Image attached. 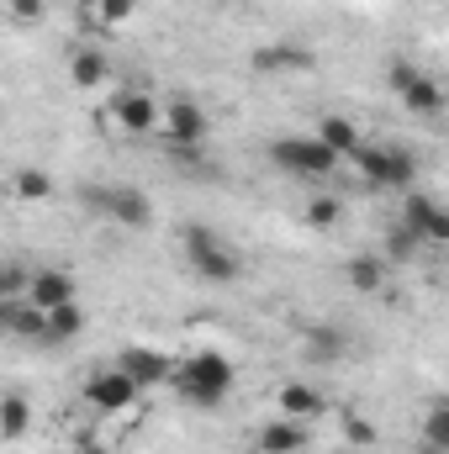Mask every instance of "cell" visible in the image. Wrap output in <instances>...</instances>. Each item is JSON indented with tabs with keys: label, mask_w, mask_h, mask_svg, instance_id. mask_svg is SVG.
I'll return each mask as SVG.
<instances>
[{
	"label": "cell",
	"mask_w": 449,
	"mask_h": 454,
	"mask_svg": "<svg viewBox=\"0 0 449 454\" xmlns=\"http://www.w3.org/2000/svg\"><path fill=\"white\" fill-rule=\"evenodd\" d=\"M116 370H127L143 391H154V386H169L175 380V354H164V348H154V343H127V348H116L112 359Z\"/></svg>",
	"instance_id": "7"
},
{
	"label": "cell",
	"mask_w": 449,
	"mask_h": 454,
	"mask_svg": "<svg viewBox=\"0 0 449 454\" xmlns=\"http://www.w3.org/2000/svg\"><path fill=\"white\" fill-rule=\"evenodd\" d=\"M397 101H402V112H413V116H439V112H445V106H449L445 85H439L434 74H423L418 85H407V90H402Z\"/></svg>",
	"instance_id": "16"
},
{
	"label": "cell",
	"mask_w": 449,
	"mask_h": 454,
	"mask_svg": "<svg viewBox=\"0 0 449 454\" xmlns=\"http://www.w3.org/2000/svg\"><path fill=\"white\" fill-rule=\"evenodd\" d=\"M69 85H80V90L106 85V53H101V48H80V53L69 59Z\"/></svg>",
	"instance_id": "20"
},
{
	"label": "cell",
	"mask_w": 449,
	"mask_h": 454,
	"mask_svg": "<svg viewBox=\"0 0 449 454\" xmlns=\"http://www.w3.org/2000/svg\"><path fill=\"white\" fill-rule=\"evenodd\" d=\"M132 11H138V0H91V16H96V21H106V27L132 21Z\"/></svg>",
	"instance_id": "26"
},
{
	"label": "cell",
	"mask_w": 449,
	"mask_h": 454,
	"mask_svg": "<svg viewBox=\"0 0 449 454\" xmlns=\"http://www.w3.org/2000/svg\"><path fill=\"white\" fill-rule=\"evenodd\" d=\"M164 143L169 148H180V153H196L207 137H212V116L201 112V101H191V96H169L164 101Z\"/></svg>",
	"instance_id": "6"
},
{
	"label": "cell",
	"mask_w": 449,
	"mask_h": 454,
	"mask_svg": "<svg viewBox=\"0 0 449 454\" xmlns=\"http://www.w3.org/2000/svg\"><path fill=\"white\" fill-rule=\"evenodd\" d=\"M343 280H349L359 296H375V291L386 286V254H354V259L343 264Z\"/></svg>",
	"instance_id": "15"
},
{
	"label": "cell",
	"mask_w": 449,
	"mask_h": 454,
	"mask_svg": "<svg viewBox=\"0 0 449 454\" xmlns=\"http://www.w3.org/2000/svg\"><path fill=\"white\" fill-rule=\"evenodd\" d=\"M232 380H238V370H232V359H227L223 348H196V354H185L175 364L169 386H175V396L185 407H223Z\"/></svg>",
	"instance_id": "1"
},
{
	"label": "cell",
	"mask_w": 449,
	"mask_h": 454,
	"mask_svg": "<svg viewBox=\"0 0 449 454\" xmlns=\"http://www.w3.org/2000/svg\"><path fill=\"white\" fill-rule=\"evenodd\" d=\"M270 164L296 175V180H328L338 169V153L318 137V132H286L270 143Z\"/></svg>",
	"instance_id": "3"
},
{
	"label": "cell",
	"mask_w": 449,
	"mask_h": 454,
	"mask_svg": "<svg viewBox=\"0 0 449 454\" xmlns=\"http://www.w3.org/2000/svg\"><path fill=\"white\" fill-rule=\"evenodd\" d=\"M423 444L434 454H449V402L429 407V418H423Z\"/></svg>",
	"instance_id": "23"
},
{
	"label": "cell",
	"mask_w": 449,
	"mask_h": 454,
	"mask_svg": "<svg viewBox=\"0 0 449 454\" xmlns=\"http://www.w3.org/2000/svg\"><path fill=\"white\" fill-rule=\"evenodd\" d=\"M343 434H349V444H359V450H370V444L381 439L370 418H343Z\"/></svg>",
	"instance_id": "29"
},
{
	"label": "cell",
	"mask_w": 449,
	"mask_h": 454,
	"mask_svg": "<svg viewBox=\"0 0 449 454\" xmlns=\"http://www.w3.org/2000/svg\"><path fill=\"white\" fill-rule=\"evenodd\" d=\"M27 423H32V407H27V396H0V439L5 444H16L21 434H27Z\"/></svg>",
	"instance_id": "21"
},
{
	"label": "cell",
	"mask_w": 449,
	"mask_h": 454,
	"mask_svg": "<svg viewBox=\"0 0 449 454\" xmlns=\"http://www.w3.org/2000/svg\"><path fill=\"white\" fill-rule=\"evenodd\" d=\"M338 217H343V201H338V196H312V201H307V227L328 232V227H338Z\"/></svg>",
	"instance_id": "25"
},
{
	"label": "cell",
	"mask_w": 449,
	"mask_h": 454,
	"mask_svg": "<svg viewBox=\"0 0 449 454\" xmlns=\"http://www.w3.org/2000/svg\"><path fill=\"white\" fill-rule=\"evenodd\" d=\"M354 169H359V180L365 185H381V191H413V180H418V159H413V148H402V143H365L359 153H354Z\"/></svg>",
	"instance_id": "4"
},
{
	"label": "cell",
	"mask_w": 449,
	"mask_h": 454,
	"mask_svg": "<svg viewBox=\"0 0 449 454\" xmlns=\"http://www.w3.org/2000/svg\"><path fill=\"white\" fill-rule=\"evenodd\" d=\"M16 196L21 201H48L53 196V180H48V169H16Z\"/></svg>",
	"instance_id": "24"
},
{
	"label": "cell",
	"mask_w": 449,
	"mask_h": 454,
	"mask_svg": "<svg viewBox=\"0 0 449 454\" xmlns=\"http://www.w3.org/2000/svg\"><path fill=\"white\" fill-rule=\"evenodd\" d=\"M418 248H423V238H418L413 227H402V223L391 227V238H386V259H413Z\"/></svg>",
	"instance_id": "28"
},
{
	"label": "cell",
	"mask_w": 449,
	"mask_h": 454,
	"mask_svg": "<svg viewBox=\"0 0 449 454\" xmlns=\"http://www.w3.org/2000/svg\"><path fill=\"white\" fill-rule=\"evenodd\" d=\"M418 80H423V69H418L413 59H391V64H386V85H391V96H402V90L418 85Z\"/></svg>",
	"instance_id": "27"
},
{
	"label": "cell",
	"mask_w": 449,
	"mask_h": 454,
	"mask_svg": "<svg viewBox=\"0 0 449 454\" xmlns=\"http://www.w3.org/2000/svg\"><path fill=\"white\" fill-rule=\"evenodd\" d=\"M180 243H185V264H191L201 280H212V286H232V280L243 275V259H238V248L227 243L217 227L185 223Z\"/></svg>",
	"instance_id": "2"
},
{
	"label": "cell",
	"mask_w": 449,
	"mask_h": 454,
	"mask_svg": "<svg viewBox=\"0 0 449 454\" xmlns=\"http://www.w3.org/2000/svg\"><path fill=\"white\" fill-rule=\"evenodd\" d=\"M27 286H32V275H21L16 264H11V270L0 275V291H5V296H27Z\"/></svg>",
	"instance_id": "31"
},
{
	"label": "cell",
	"mask_w": 449,
	"mask_h": 454,
	"mask_svg": "<svg viewBox=\"0 0 449 454\" xmlns=\"http://www.w3.org/2000/svg\"><path fill=\"white\" fill-rule=\"evenodd\" d=\"M101 217H112L116 227H132V232H143V227L154 223V201L138 191V185H91V191H80Z\"/></svg>",
	"instance_id": "5"
},
{
	"label": "cell",
	"mask_w": 449,
	"mask_h": 454,
	"mask_svg": "<svg viewBox=\"0 0 449 454\" xmlns=\"http://www.w3.org/2000/svg\"><path fill=\"white\" fill-rule=\"evenodd\" d=\"M80 396H85L96 412H127V407L143 396V386H138L127 370H116V364H112V370H96V375L85 380V391H80Z\"/></svg>",
	"instance_id": "10"
},
{
	"label": "cell",
	"mask_w": 449,
	"mask_h": 454,
	"mask_svg": "<svg viewBox=\"0 0 449 454\" xmlns=\"http://www.w3.org/2000/svg\"><path fill=\"white\" fill-rule=\"evenodd\" d=\"M338 354H343V333H338L334 323H323V328H307V359H318V364H334Z\"/></svg>",
	"instance_id": "22"
},
{
	"label": "cell",
	"mask_w": 449,
	"mask_h": 454,
	"mask_svg": "<svg viewBox=\"0 0 449 454\" xmlns=\"http://www.w3.org/2000/svg\"><path fill=\"white\" fill-rule=\"evenodd\" d=\"M43 11H48V0H11V16H16L21 27H32V21H43Z\"/></svg>",
	"instance_id": "30"
},
{
	"label": "cell",
	"mask_w": 449,
	"mask_h": 454,
	"mask_svg": "<svg viewBox=\"0 0 449 454\" xmlns=\"http://www.w3.org/2000/svg\"><path fill=\"white\" fill-rule=\"evenodd\" d=\"M254 450H259V454H302V450H307V423L280 412L275 423H264V428H259Z\"/></svg>",
	"instance_id": "13"
},
{
	"label": "cell",
	"mask_w": 449,
	"mask_h": 454,
	"mask_svg": "<svg viewBox=\"0 0 449 454\" xmlns=\"http://www.w3.org/2000/svg\"><path fill=\"white\" fill-rule=\"evenodd\" d=\"M0 317H5V328H11L16 339L53 343V339H48V312H43L32 296H5V301H0Z\"/></svg>",
	"instance_id": "12"
},
{
	"label": "cell",
	"mask_w": 449,
	"mask_h": 454,
	"mask_svg": "<svg viewBox=\"0 0 449 454\" xmlns=\"http://www.w3.org/2000/svg\"><path fill=\"white\" fill-rule=\"evenodd\" d=\"M27 296H32L43 312H53V307H64V301H80V286H75V275H69L64 264H43V270L32 275Z\"/></svg>",
	"instance_id": "11"
},
{
	"label": "cell",
	"mask_w": 449,
	"mask_h": 454,
	"mask_svg": "<svg viewBox=\"0 0 449 454\" xmlns=\"http://www.w3.org/2000/svg\"><path fill=\"white\" fill-rule=\"evenodd\" d=\"M85 323H91L85 301H64V307H53V312H48V339H53V343L80 339V333H85Z\"/></svg>",
	"instance_id": "19"
},
{
	"label": "cell",
	"mask_w": 449,
	"mask_h": 454,
	"mask_svg": "<svg viewBox=\"0 0 449 454\" xmlns=\"http://www.w3.org/2000/svg\"><path fill=\"white\" fill-rule=\"evenodd\" d=\"M275 402H280V412H286V418H302V423L323 412V396H318L307 380H286V386L275 391Z\"/></svg>",
	"instance_id": "18"
},
{
	"label": "cell",
	"mask_w": 449,
	"mask_h": 454,
	"mask_svg": "<svg viewBox=\"0 0 449 454\" xmlns=\"http://www.w3.org/2000/svg\"><path fill=\"white\" fill-rule=\"evenodd\" d=\"M402 227H413L423 243H449V201H439V196H429V191H407L402 196V217H397Z\"/></svg>",
	"instance_id": "8"
},
{
	"label": "cell",
	"mask_w": 449,
	"mask_h": 454,
	"mask_svg": "<svg viewBox=\"0 0 449 454\" xmlns=\"http://www.w3.org/2000/svg\"><path fill=\"white\" fill-rule=\"evenodd\" d=\"M112 121H116V132H127V137H148L154 127H164V106L148 90H116Z\"/></svg>",
	"instance_id": "9"
},
{
	"label": "cell",
	"mask_w": 449,
	"mask_h": 454,
	"mask_svg": "<svg viewBox=\"0 0 449 454\" xmlns=\"http://www.w3.org/2000/svg\"><path fill=\"white\" fill-rule=\"evenodd\" d=\"M248 64H254V74H291V69H312V53L296 43H264L248 53Z\"/></svg>",
	"instance_id": "14"
},
{
	"label": "cell",
	"mask_w": 449,
	"mask_h": 454,
	"mask_svg": "<svg viewBox=\"0 0 449 454\" xmlns=\"http://www.w3.org/2000/svg\"><path fill=\"white\" fill-rule=\"evenodd\" d=\"M318 137H323V143H328V148H334L338 159H354V153H359V148H365V132H359V127H354V121H349V116H323V121H318Z\"/></svg>",
	"instance_id": "17"
}]
</instances>
